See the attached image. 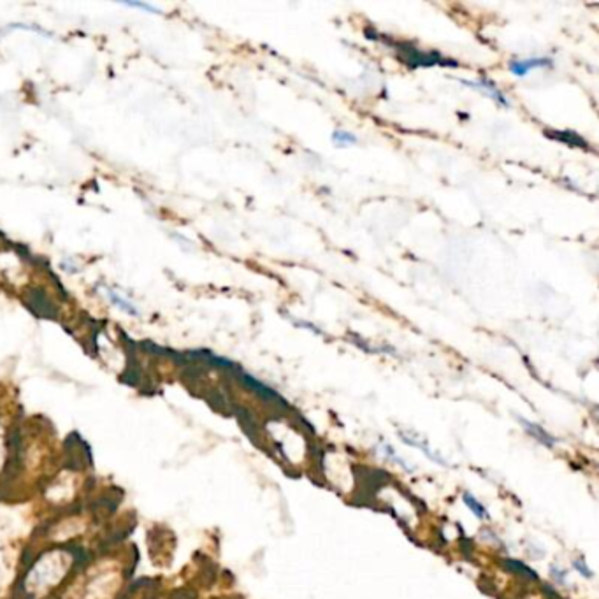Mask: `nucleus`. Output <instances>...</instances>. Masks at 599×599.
<instances>
[{
  "instance_id": "nucleus-3",
  "label": "nucleus",
  "mask_w": 599,
  "mask_h": 599,
  "mask_svg": "<svg viewBox=\"0 0 599 599\" xmlns=\"http://www.w3.org/2000/svg\"><path fill=\"white\" fill-rule=\"evenodd\" d=\"M28 306H30L32 312H35L37 315L46 316V318H57L55 304L48 299L46 294H44L41 288H32L30 292H28Z\"/></svg>"
},
{
  "instance_id": "nucleus-11",
  "label": "nucleus",
  "mask_w": 599,
  "mask_h": 599,
  "mask_svg": "<svg viewBox=\"0 0 599 599\" xmlns=\"http://www.w3.org/2000/svg\"><path fill=\"white\" fill-rule=\"evenodd\" d=\"M109 296H111V301H113V303H116V304H118V306H120V307H123V310H125V312L135 313V312H134V307H132V306H131V304H127V303H123V301H122V299H120V297H118V296H116V294L109 292Z\"/></svg>"
},
{
  "instance_id": "nucleus-13",
  "label": "nucleus",
  "mask_w": 599,
  "mask_h": 599,
  "mask_svg": "<svg viewBox=\"0 0 599 599\" xmlns=\"http://www.w3.org/2000/svg\"><path fill=\"white\" fill-rule=\"evenodd\" d=\"M575 566H576V568H578V571H580L582 575H585V576H592V573L589 571L587 564H584V562H582V561H576V562H575Z\"/></svg>"
},
{
  "instance_id": "nucleus-2",
  "label": "nucleus",
  "mask_w": 599,
  "mask_h": 599,
  "mask_svg": "<svg viewBox=\"0 0 599 599\" xmlns=\"http://www.w3.org/2000/svg\"><path fill=\"white\" fill-rule=\"evenodd\" d=\"M236 374H238V380L241 381L243 385H245L246 388H250V390H254L255 394H257L258 397H260L262 401H265V403H271L274 404V406L281 408V410H288V403L283 399V397L278 394L276 390H273L271 387H267V385H264L262 381L255 380L254 377H250L248 373H243L241 369H238L236 371Z\"/></svg>"
},
{
  "instance_id": "nucleus-10",
  "label": "nucleus",
  "mask_w": 599,
  "mask_h": 599,
  "mask_svg": "<svg viewBox=\"0 0 599 599\" xmlns=\"http://www.w3.org/2000/svg\"><path fill=\"white\" fill-rule=\"evenodd\" d=\"M464 503L468 504L469 510H471L473 513L477 515V517H480V519H485V517H487V513H485V508L482 506V504L478 503V501L475 500V497H473V495L469 494V492H466V494H464Z\"/></svg>"
},
{
  "instance_id": "nucleus-9",
  "label": "nucleus",
  "mask_w": 599,
  "mask_h": 599,
  "mask_svg": "<svg viewBox=\"0 0 599 599\" xmlns=\"http://www.w3.org/2000/svg\"><path fill=\"white\" fill-rule=\"evenodd\" d=\"M332 141H334V144H338V146H350V144L357 142V137L346 131H336L334 134H332Z\"/></svg>"
},
{
  "instance_id": "nucleus-12",
  "label": "nucleus",
  "mask_w": 599,
  "mask_h": 599,
  "mask_svg": "<svg viewBox=\"0 0 599 599\" xmlns=\"http://www.w3.org/2000/svg\"><path fill=\"white\" fill-rule=\"evenodd\" d=\"M127 6H131V8H139V9H144V11H150V12H158L157 8H151V6L148 4H141V2H125Z\"/></svg>"
},
{
  "instance_id": "nucleus-5",
  "label": "nucleus",
  "mask_w": 599,
  "mask_h": 599,
  "mask_svg": "<svg viewBox=\"0 0 599 599\" xmlns=\"http://www.w3.org/2000/svg\"><path fill=\"white\" fill-rule=\"evenodd\" d=\"M462 83H466V85L471 86V88L482 90V92L487 93L488 97H492L495 102H500V104H503V106H508V100H506V97H504V93L501 92V90L497 88V86H495L491 79H487V77H482L480 81H462Z\"/></svg>"
},
{
  "instance_id": "nucleus-14",
  "label": "nucleus",
  "mask_w": 599,
  "mask_h": 599,
  "mask_svg": "<svg viewBox=\"0 0 599 599\" xmlns=\"http://www.w3.org/2000/svg\"><path fill=\"white\" fill-rule=\"evenodd\" d=\"M543 591H545V594L549 596V599H559V594H557L550 585H543Z\"/></svg>"
},
{
  "instance_id": "nucleus-1",
  "label": "nucleus",
  "mask_w": 599,
  "mask_h": 599,
  "mask_svg": "<svg viewBox=\"0 0 599 599\" xmlns=\"http://www.w3.org/2000/svg\"><path fill=\"white\" fill-rule=\"evenodd\" d=\"M365 35L369 39H377V41H383L387 46L394 48L397 51V57L403 61L408 69H420V67H457L459 61L452 60V58L443 57L441 53H436V51H422L415 46V44L410 43H396V41H390L385 35H378L377 32L371 34L369 30H365Z\"/></svg>"
},
{
  "instance_id": "nucleus-7",
  "label": "nucleus",
  "mask_w": 599,
  "mask_h": 599,
  "mask_svg": "<svg viewBox=\"0 0 599 599\" xmlns=\"http://www.w3.org/2000/svg\"><path fill=\"white\" fill-rule=\"evenodd\" d=\"M503 564L508 571L515 573V575H520L524 576V578H529V580H538V575H536L531 568H527L526 564H522V562L513 561V559H504Z\"/></svg>"
},
{
  "instance_id": "nucleus-15",
  "label": "nucleus",
  "mask_w": 599,
  "mask_h": 599,
  "mask_svg": "<svg viewBox=\"0 0 599 599\" xmlns=\"http://www.w3.org/2000/svg\"><path fill=\"white\" fill-rule=\"evenodd\" d=\"M552 575L555 576L557 580L561 582V584H562V582H564V576H566V575H564V573H561V571H557L555 566H553V568H552Z\"/></svg>"
},
{
  "instance_id": "nucleus-6",
  "label": "nucleus",
  "mask_w": 599,
  "mask_h": 599,
  "mask_svg": "<svg viewBox=\"0 0 599 599\" xmlns=\"http://www.w3.org/2000/svg\"><path fill=\"white\" fill-rule=\"evenodd\" d=\"M545 134L549 135V137L555 139V141L564 142V144H568V146H575V148H587V142L584 141V137H580V135H576L575 132H571V131H562V132L546 131Z\"/></svg>"
},
{
  "instance_id": "nucleus-4",
  "label": "nucleus",
  "mask_w": 599,
  "mask_h": 599,
  "mask_svg": "<svg viewBox=\"0 0 599 599\" xmlns=\"http://www.w3.org/2000/svg\"><path fill=\"white\" fill-rule=\"evenodd\" d=\"M553 61L549 57H533L526 58V60H513L510 64V73L515 76H526L527 73L534 69H540V67H552Z\"/></svg>"
},
{
  "instance_id": "nucleus-8",
  "label": "nucleus",
  "mask_w": 599,
  "mask_h": 599,
  "mask_svg": "<svg viewBox=\"0 0 599 599\" xmlns=\"http://www.w3.org/2000/svg\"><path fill=\"white\" fill-rule=\"evenodd\" d=\"M520 424H522V426L526 427V430H527V432H529L531 436H534V438L538 439V441L545 443L546 446H552L553 443H555V439H553L550 435H546L545 430H543L540 426H536V424H531V422H527V420H524V419H520Z\"/></svg>"
}]
</instances>
